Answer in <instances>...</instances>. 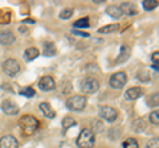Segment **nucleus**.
I'll use <instances>...</instances> for the list:
<instances>
[{
  "label": "nucleus",
  "mask_w": 159,
  "mask_h": 148,
  "mask_svg": "<svg viewBox=\"0 0 159 148\" xmlns=\"http://www.w3.org/2000/svg\"><path fill=\"white\" fill-rule=\"evenodd\" d=\"M39 126H40L39 120L32 115H24L20 118V120H19L20 130H21L23 135H27V136L33 135L34 132L39 130Z\"/></svg>",
  "instance_id": "1"
},
{
  "label": "nucleus",
  "mask_w": 159,
  "mask_h": 148,
  "mask_svg": "<svg viewBox=\"0 0 159 148\" xmlns=\"http://www.w3.org/2000/svg\"><path fill=\"white\" fill-rule=\"evenodd\" d=\"M96 143V135L90 128H84L77 139V146L80 148H92Z\"/></svg>",
  "instance_id": "2"
},
{
  "label": "nucleus",
  "mask_w": 159,
  "mask_h": 148,
  "mask_svg": "<svg viewBox=\"0 0 159 148\" xmlns=\"http://www.w3.org/2000/svg\"><path fill=\"white\" fill-rule=\"evenodd\" d=\"M66 106L69 110H72V111H81V110H84V107L86 106V97L74 95L68 99Z\"/></svg>",
  "instance_id": "3"
},
{
  "label": "nucleus",
  "mask_w": 159,
  "mask_h": 148,
  "mask_svg": "<svg viewBox=\"0 0 159 148\" xmlns=\"http://www.w3.org/2000/svg\"><path fill=\"white\" fill-rule=\"evenodd\" d=\"M99 89V82L96 78H86L81 83V90L85 93V94H93Z\"/></svg>",
  "instance_id": "4"
},
{
  "label": "nucleus",
  "mask_w": 159,
  "mask_h": 148,
  "mask_svg": "<svg viewBox=\"0 0 159 148\" xmlns=\"http://www.w3.org/2000/svg\"><path fill=\"white\" fill-rule=\"evenodd\" d=\"M127 82V76L126 73L123 72H118L116 74H113L111 78H110V86L114 89H121L126 85Z\"/></svg>",
  "instance_id": "5"
},
{
  "label": "nucleus",
  "mask_w": 159,
  "mask_h": 148,
  "mask_svg": "<svg viewBox=\"0 0 159 148\" xmlns=\"http://www.w3.org/2000/svg\"><path fill=\"white\" fill-rule=\"evenodd\" d=\"M99 116L102 119H105L107 122H114L117 119L118 116V112L114 107H110V106H102L99 108Z\"/></svg>",
  "instance_id": "6"
},
{
  "label": "nucleus",
  "mask_w": 159,
  "mask_h": 148,
  "mask_svg": "<svg viewBox=\"0 0 159 148\" xmlns=\"http://www.w3.org/2000/svg\"><path fill=\"white\" fill-rule=\"evenodd\" d=\"M3 70L6 72V74H8V76H16V74L19 73L20 70V65L19 62L16 60H12V58H9V60H7L6 62L3 63Z\"/></svg>",
  "instance_id": "7"
},
{
  "label": "nucleus",
  "mask_w": 159,
  "mask_h": 148,
  "mask_svg": "<svg viewBox=\"0 0 159 148\" xmlns=\"http://www.w3.org/2000/svg\"><path fill=\"white\" fill-rule=\"evenodd\" d=\"M0 148H19V143L15 136L4 135L0 139Z\"/></svg>",
  "instance_id": "8"
},
{
  "label": "nucleus",
  "mask_w": 159,
  "mask_h": 148,
  "mask_svg": "<svg viewBox=\"0 0 159 148\" xmlns=\"http://www.w3.org/2000/svg\"><path fill=\"white\" fill-rule=\"evenodd\" d=\"M39 87L43 91H51L56 87V83H54V80L52 77L47 76V77H43L41 80L39 81Z\"/></svg>",
  "instance_id": "9"
},
{
  "label": "nucleus",
  "mask_w": 159,
  "mask_h": 148,
  "mask_svg": "<svg viewBox=\"0 0 159 148\" xmlns=\"http://www.w3.org/2000/svg\"><path fill=\"white\" fill-rule=\"evenodd\" d=\"M2 110L8 115H15L19 112V107H17L16 103L12 102L11 99H6L2 103Z\"/></svg>",
  "instance_id": "10"
},
{
  "label": "nucleus",
  "mask_w": 159,
  "mask_h": 148,
  "mask_svg": "<svg viewBox=\"0 0 159 148\" xmlns=\"http://www.w3.org/2000/svg\"><path fill=\"white\" fill-rule=\"evenodd\" d=\"M15 40H16V37L11 31L0 32V44H3V45H11L15 42Z\"/></svg>",
  "instance_id": "11"
},
{
  "label": "nucleus",
  "mask_w": 159,
  "mask_h": 148,
  "mask_svg": "<svg viewBox=\"0 0 159 148\" xmlns=\"http://www.w3.org/2000/svg\"><path fill=\"white\" fill-rule=\"evenodd\" d=\"M142 94H143L142 87H131L125 93V97H126V99L131 101V99H137V98L142 97Z\"/></svg>",
  "instance_id": "12"
},
{
  "label": "nucleus",
  "mask_w": 159,
  "mask_h": 148,
  "mask_svg": "<svg viewBox=\"0 0 159 148\" xmlns=\"http://www.w3.org/2000/svg\"><path fill=\"white\" fill-rule=\"evenodd\" d=\"M119 8H121L122 13H126V15H129V16H133V15L138 13V9L133 3H123Z\"/></svg>",
  "instance_id": "13"
},
{
  "label": "nucleus",
  "mask_w": 159,
  "mask_h": 148,
  "mask_svg": "<svg viewBox=\"0 0 159 148\" xmlns=\"http://www.w3.org/2000/svg\"><path fill=\"white\" fill-rule=\"evenodd\" d=\"M40 110H41L43 114L45 115L47 118H49V119H52V118L56 116V112H54V111L52 110V107L49 106L48 103H45V102H43L41 105H40Z\"/></svg>",
  "instance_id": "14"
},
{
  "label": "nucleus",
  "mask_w": 159,
  "mask_h": 148,
  "mask_svg": "<svg viewBox=\"0 0 159 148\" xmlns=\"http://www.w3.org/2000/svg\"><path fill=\"white\" fill-rule=\"evenodd\" d=\"M39 54L40 53L36 48H28L25 53H24V58H25V61H33L34 58H37Z\"/></svg>",
  "instance_id": "15"
},
{
  "label": "nucleus",
  "mask_w": 159,
  "mask_h": 148,
  "mask_svg": "<svg viewBox=\"0 0 159 148\" xmlns=\"http://www.w3.org/2000/svg\"><path fill=\"white\" fill-rule=\"evenodd\" d=\"M106 12L110 15L111 17H114V19H119V17L122 16V11H121V8H119L118 6H110V7H107Z\"/></svg>",
  "instance_id": "16"
},
{
  "label": "nucleus",
  "mask_w": 159,
  "mask_h": 148,
  "mask_svg": "<svg viewBox=\"0 0 159 148\" xmlns=\"http://www.w3.org/2000/svg\"><path fill=\"white\" fill-rule=\"evenodd\" d=\"M119 29V25L118 24H111V25H106V27H102L98 29V33H113Z\"/></svg>",
  "instance_id": "17"
},
{
  "label": "nucleus",
  "mask_w": 159,
  "mask_h": 148,
  "mask_svg": "<svg viewBox=\"0 0 159 148\" xmlns=\"http://www.w3.org/2000/svg\"><path fill=\"white\" fill-rule=\"evenodd\" d=\"M44 54L49 56V57L54 56V54H56V46H54L52 42H47L45 45H44Z\"/></svg>",
  "instance_id": "18"
},
{
  "label": "nucleus",
  "mask_w": 159,
  "mask_h": 148,
  "mask_svg": "<svg viewBox=\"0 0 159 148\" xmlns=\"http://www.w3.org/2000/svg\"><path fill=\"white\" fill-rule=\"evenodd\" d=\"M158 6V2L157 0H145L143 2V8L146 9V11H151Z\"/></svg>",
  "instance_id": "19"
},
{
  "label": "nucleus",
  "mask_w": 159,
  "mask_h": 148,
  "mask_svg": "<svg viewBox=\"0 0 159 148\" xmlns=\"http://www.w3.org/2000/svg\"><path fill=\"white\" fill-rule=\"evenodd\" d=\"M123 148H139V146H138V141L135 139L129 137V139H126L125 143H123Z\"/></svg>",
  "instance_id": "20"
},
{
  "label": "nucleus",
  "mask_w": 159,
  "mask_h": 148,
  "mask_svg": "<svg viewBox=\"0 0 159 148\" xmlns=\"http://www.w3.org/2000/svg\"><path fill=\"white\" fill-rule=\"evenodd\" d=\"M20 94L27 97V98H32V97H34V94H36V91H34L32 87H25V89H23V90H20Z\"/></svg>",
  "instance_id": "21"
},
{
  "label": "nucleus",
  "mask_w": 159,
  "mask_h": 148,
  "mask_svg": "<svg viewBox=\"0 0 159 148\" xmlns=\"http://www.w3.org/2000/svg\"><path fill=\"white\" fill-rule=\"evenodd\" d=\"M72 126H76V120H74L73 118H70V116L64 118V120H62V127H64V128H70Z\"/></svg>",
  "instance_id": "22"
},
{
  "label": "nucleus",
  "mask_w": 159,
  "mask_h": 148,
  "mask_svg": "<svg viewBox=\"0 0 159 148\" xmlns=\"http://www.w3.org/2000/svg\"><path fill=\"white\" fill-rule=\"evenodd\" d=\"M74 27L76 28H86L89 27V19L88 17H84V19H80L74 23Z\"/></svg>",
  "instance_id": "23"
},
{
  "label": "nucleus",
  "mask_w": 159,
  "mask_h": 148,
  "mask_svg": "<svg viewBox=\"0 0 159 148\" xmlns=\"http://www.w3.org/2000/svg\"><path fill=\"white\" fill-rule=\"evenodd\" d=\"M129 53H130V49L129 48H122V50H121V56H119L117 58V62H123L126 60V58H129Z\"/></svg>",
  "instance_id": "24"
},
{
  "label": "nucleus",
  "mask_w": 159,
  "mask_h": 148,
  "mask_svg": "<svg viewBox=\"0 0 159 148\" xmlns=\"http://www.w3.org/2000/svg\"><path fill=\"white\" fill-rule=\"evenodd\" d=\"M159 112H158V110H155V111H152L151 114H150V120H151V123H154L155 126H158L159 124Z\"/></svg>",
  "instance_id": "25"
},
{
  "label": "nucleus",
  "mask_w": 159,
  "mask_h": 148,
  "mask_svg": "<svg viewBox=\"0 0 159 148\" xmlns=\"http://www.w3.org/2000/svg\"><path fill=\"white\" fill-rule=\"evenodd\" d=\"M73 15V9H62V12L60 13V17L61 19H69Z\"/></svg>",
  "instance_id": "26"
},
{
  "label": "nucleus",
  "mask_w": 159,
  "mask_h": 148,
  "mask_svg": "<svg viewBox=\"0 0 159 148\" xmlns=\"http://www.w3.org/2000/svg\"><path fill=\"white\" fill-rule=\"evenodd\" d=\"M146 148H159V140L157 139V137H155V139H151L150 141L147 143Z\"/></svg>",
  "instance_id": "27"
},
{
  "label": "nucleus",
  "mask_w": 159,
  "mask_h": 148,
  "mask_svg": "<svg viewBox=\"0 0 159 148\" xmlns=\"http://www.w3.org/2000/svg\"><path fill=\"white\" fill-rule=\"evenodd\" d=\"M158 54H159L158 52H155V53L152 54V60H155V63H157V61H158Z\"/></svg>",
  "instance_id": "28"
}]
</instances>
